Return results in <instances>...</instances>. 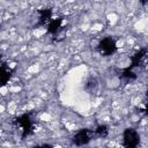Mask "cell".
<instances>
[{"label":"cell","mask_w":148,"mask_h":148,"mask_svg":"<svg viewBox=\"0 0 148 148\" xmlns=\"http://www.w3.org/2000/svg\"><path fill=\"white\" fill-rule=\"evenodd\" d=\"M123 143L125 148H138L140 146V135L132 128H128L124 133Z\"/></svg>","instance_id":"6da1fadb"},{"label":"cell","mask_w":148,"mask_h":148,"mask_svg":"<svg viewBox=\"0 0 148 148\" xmlns=\"http://www.w3.org/2000/svg\"><path fill=\"white\" fill-rule=\"evenodd\" d=\"M98 50L101 53L105 54V56H110L112 53L116 52L117 50V44L116 42L111 38V37H106V38H103L99 44H98Z\"/></svg>","instance_id":"7a4b0ae2"},{"label":"cell","mask_w":148,"mask_h":148,"mask_svg":"<svg viewBox=\"0 0 148 148\" xmlns=\"http://www.w3.org/2000/svg\"><path fill=\"white\" fill-rule=\"evenodd\" d=\"M91 140V134L89 131L87 130H80L77 131L74 136H73V142L77 146H83V145H87L89 141Z\"/></svg>","instance_id":"3957f363"},{"label":"cell","mask_w":148,"mask_h":148,"mask_svg":"<svg viewBox=\"0 0 148 148\" xmlns=\"http://www.w3.org/2000/svg\"><path fill=\"white\" fill-rule=\"evenodd\" d=\"M10 68L6 65H0V87L7 84L10 79Z\"/></svg>","instance_id":"277c9868"},{"label":"cell","mask_w":148,"mask_h":148,"mask_svg":"<svg viewBox=\"0 0 148 148\" xmlns=\"http://www.w3.org/2000/svg\"><path fill=\"white\" fill-rule=\"evenodd\" d=\"M0 65H1V54H0Z\"/></svg>","instance_id":"5b68a950"}]
</instances>
